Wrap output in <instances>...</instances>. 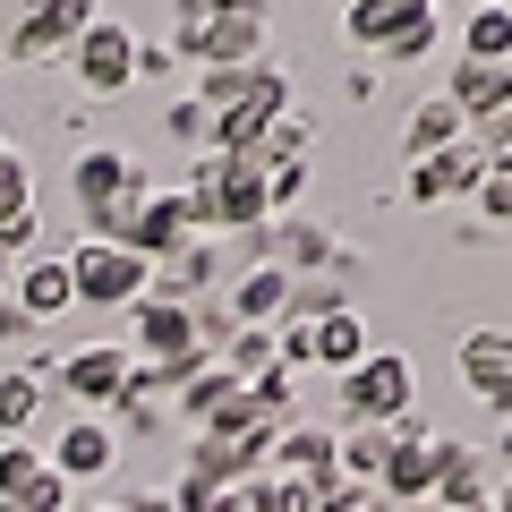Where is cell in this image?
<instances>
[{"instance_id":"obj_19","label":"cell","mask_w":512,"mask_h":512,"mask_svg":"<svg viewBox=\"0 0 512 512\" xmlns=\"http://www.w3.org/2000/svg\"><path fill=\"white\" fill-rule=\"evenodd\" d=\"M461 128H470V120H461V111L444 103V94H436V103H410V120H402V146H410V163H419V154L461 146Z\"/></svg>"},{"instance_id":"obj_8","label":"cell","mask_w":512,"mask_h":512,"mask_svg":"<svg viewBox=\"0 0 512 512\" xmlns=\"http://www.w3.org/2000/svg\"><path fill=\"white\" fill-rule=\"evenodd\" d=\"M43 461H52L69 487H103V478L120 470V436H111V419H60V436L43 444Z\"/></svg>"},{"instance_id":"obj_35","label":"cell","mask_w":512,"mask_h":512,"mask_svg":"<svg viewBox=\"0 0 512 512\" xmlns=\"http://www.w3.org/2000/svg\"><path fill=\"white\" fill-rule=\"evenodd\" d=\"M487 512H512V478H495V495H487Z\"/></svg>"},{"instance_id":"obj_41","label":"cell","mask_w":512,"mask_h":512,"mask_svg":"<svg viewBox=\"0 0 512 512\" xmlns=\"http://www.w3.org/2000/svg\"><path fill=\"white\" fill-rule=\"evenodd\" d=\"M342 9H350V0H342Z\"/></svg>"},{"instance_id":"obj_30","label":"cell","mask_w":512,"mask_h":512,"mask_svg":"<svg viewBox=\"0 0 512 512\" xmlns=\"http://www.w3.org/2000/svg\"><path fill=\"white\" fill-rule=\"evenodd\" d=\"M470 197H478V214H487V222H512V171H487Z\"/></svg>"},{"instance_id":"obj_15","label":"cell","mask_w":512,"mask_h":512,"mask_svg":"<svg viewBox=\"0 0 512 512\" xmlns=\"http://www.w3.org/2000/svg\"><path fill=\"white\" fill-rule=\"evenodd\" d=\"M419 18H436V0H350V9H342V35L367 43V52H384V43L402 35V26H419Z\"/></svg>"},{"instance_id":"obj_26","label":"cell","mask_w":512,"mask_h":512,"mask_svg":"<svg viewBox=\"0 0 512 512\" xmlns=\"http://www.w3.org/2000/svg\"><path fill=\"white\" fill-rule=\"evenodd\" d=\"M248 512H316V487H299V478L265 470V478H248Z\"/></svg>"},{"instance_id":"obj_7","label":"cell","mask_w":512,"mask_h":512,"mask_svg":"<svg viewBox=\"0 0 512 512\" xmlns=\"http://www.w3.org/2000/svg\"><path fill=\"white\" fill-rule=\"evenodd\" d=\"M265 470H282V478H299V487H342V436L333 427H316V419H291L274 436V453H265Z\"/></svg>"},{"instance_id":"obj_29","label":"cell","mask_w":512,"mask_h":512,"mask_svg":"<svg viewBox=\"0 0 512 512\" xmlns=\"http://www.w3.org/2000/svg\"><path fill=\"white\" fill-rule=\"evenodd\" d=\"M69 504H77V487H69V478H60V470H43L35 487L18 495V512H69Z\"/></svg>"},{"instance_id":"obj_1","label":"cell","mask_w":512,"mask_h":512,"mask_svg":"<svg viewBox=\"0 0 512 512\" xmlns=\"http://www.w3.org/2000/svg\"><path fill=\"white\" fill-rule=\"evenodd\" d=\"M402 410H419V367H410L402 350H367L342 376V419L350 427H384V419H402Z\"/></svg>"},{"instance_id":"obj_25","label":"cell","mask_w":512,"mask_h":512,"mask_svg":"<svg viewBox=\"0 0 512 512\" xmlns=\"http://www.w3.org/2000/svg\"><path fill=\"white\" fill-rule=\"evenodd\" d=\"M43 470H52V461H43V444H35V436H9V444H0V504H18Z\"/></svg>"},{"instance_id":"obj_13","label":"cell","mask_w":512,"mask_h":512,"mask_svg":"<svg viewBox=\"0 0 512 512\" xmlns=\"http://www.w3.org/2000/svg\"><path fill=\"white\" fill-rule=\"evenodd\" d=\"M444 103H453L461 120H504L512 111V60H461L453 86H444Z\"/></svg>"},{"instance_id":"obj_27","label":"cell","mask_w":512,"mask_h":512,"mask_svg":"<svg viewBox=\"0 0 512 512\" xmlns=\"http://www.w3.org/2000/svg\"><path fill=\"white\" fill-rule=\"evenodd\" d=\"M163 128H171V137H180V146H205V154H214V111H205L197 94H180V103L163 111Z\"/></svg>"},{"instance_id":"obj_34","label":"cell","mask_w":512,"mask_h":512,"mask_svg":"<svg viewBox=\"0 0 512 512\" xmlns=\"http://www.w3.org/2000/svg\"><path fill=\"white\" fill-rule=\"evenodd\" d=\"M120 512H171V495L163 487H137V495H120Z\"/></svg>"},{"instance_id":"obj_16","label":"cell","mask_w":512,"mask_h":512,"mask_svg":"<svg viewBox=\"0 0 512 512\" xmlns=\"http://www.w3.org/2000/svg\"><path fill=\"white\" fill-rule=\"evenodd\" d=\"M291 316V274L282 265H248L231 282V325H282Z\"/></svg>"},{"instance_id":"obj_31","label":"cell","mask_w":512,"mask_h":512,"mask_svg":"<svg viewBox=\"0 0 512 512\" xmlns=\"http://www.w3.org/2000/svg\"><path fill=\"white\" fill-rule=\"evenodd\" d=\"M316 512H384V495H376V487H350V478H342V487L316 495Z\"/></svg>"},{"instance_id":"obj_4","label":"cell","mask_w":512,"mask_h":512,"mask_svg":"<svg viewBox=\"0 0 512 512\" xmlns=\"http://www.w3.org/2000/svg\"><path fill=\"white\" fill-rule=\"evenodd\" d=\"M94 18H103V0H26L9 9V60H60Z\"/></svg>"},{"instance_id":"obj_14","label":"cell","mask_w":512,"mask_h":512,"mask_svg":"<svg viewBox=\"0 0 512 512\" xmlns=\"http://www.w3.org/2000/svg\"><path fill=\"white\" fill-rule=\"evenodd\" d=\"M487 180V163H478V146L461 137V146H444V154H419L410 163V197L419 205H444V197H461V188H478Z\"/></svg>"},{"instance_id":"obj_28","label":"cell","mask_w":512,"mask_h":512,"mask_svg":"<svg viewBox=\"0 0 512 512\" xmlns=\"http://www.w3.org/2000/svg\"><path fill=\"white\" fill-rule=\"evenodd\" d=\"M26 205H35V171H26L18 154H0V222L26 214Z\"/></svg>"},{"instance_id":"obj_18","label":"cell","mask_w":512,"mask_h":512,"mask_svg":"<svg viewBox=\"0 0 512 512\" xmlns=\"http://www.w3.org/2000/svg\"><path fill=\"white\" fill-rule=\"evenodd\" d=\"M308 342H316V367H333V376H350V367H359L367 350H376V342H367V316H359V308L316 316V325H308Z\"/></svg>"},{"instance_id":"obj_12","label":"cell","mask_w":512,"mask_h":512,"mask_svg":"<svg viewBox=\"0 0 512 512\" xmlns=\"http://www.w3.org/2000/svg\"><path fill=\"white\" fill-rule=\"evenodd\" d=\"M137 188H146V171L128 163L120 146H86L69 163V197H77V214H103L111 197H137Z\"/></svg>"},{"instance_id":"obj_20","label":"cell","mask_w":512,"mask_h":512,"mask_svg":"<svg viewBox=\"0 0 512 512\" xmlns=\"http://www.w3.org/2000/svg\"><path fill=\"white\" fill-rule=\"evenodd\" d=\"M231 393H239V376H231V367H222V359H205V367H197V376H188V384H180V393H171V410H180V419H188V427H205V419H214V410H222V402H231Z\"/></svg>"},{"instance_id":"obj_43","label":"cell","mask_w":512,"mask_h":512,"mask_svg":"<svg viewBox=\"0 0 512 512\" xmlns=\"http://www.w3.org/2000/svg\"><path fill=\"white\" fill-rule=\"evenodd\" d=\"M69 512H77V504H69Z\"/></svg>"},{"instance_id":"obj_37","label":"cell","mask_w":512,"mask_h":512,"mask_svg":"<svg viewBox=\"0 0 512 512\" xmlns=\"http://www.w3.org/2000/svg\"><path fill=\"white\" fill-rule=\"evenodd\" d=\"M9 274H18V256H0V291H9Z\"/></svg>"},{"instance_id":"obj_23","label":"cell","mask_w":512,"mask_h":512,"mask_svg":"<svg viewBox=\"0 0 512 512\" xmlns=\"http://www.w3.org/2000/svg\"><path fill=\"white\" fill-rule=\"evenodd\" d=\"M384 453H393L384 427H342V478H350V487H376V478H384Z\"/></svg>"},{"instance_id":"obj_11","label":"cell","mask_w":512,"mask_h":512,"mask_svg":"<svg viewBox=\"0 0 512 512\" xmlns=\"http://www.w3.org/2000/svg\"><path fill=\"white\" fill-rule=\"evenodd\" d=\"M487 495H495V453L444 436L436 444V495H427V504H436V512H478Z\"/></svg>"},{"instance_id":"obj_17","label":"cell","mask_w":512,"mask_h":512,"mask_svg":"<svg viewBox=\"0 0 512 512\" xmlns=\"http://www.w3.org/2000/svg\"><path fill=\"white\" fill-rule=\"evenodd\" d=\"M436 444H393V453H384V478H376L384 504H427V495H436Z\"/></svg>"},{"instance_id":"obj_39","label":"cell","mask_w":512,"mask_h":512,"mask_svg":"<svg viewBox=\"0 0 512 512\" xmlns=\"http://www.w3.org/2000/svg\"><path fill=\"white\" fill-rule=\"evenodd\" d=\"M0 154H9V137H0Z\"/></svg>"},{"instance_id":"obj_5","label":"cell","mask_w":512,"mask_h":512,"mask_svg":"<svg viewBox=\"0 0 512 512\" xmlns=\"http://www.w3.org/2000/svg\"><path fill=\"white\" fill-rule=\"evenodd\" d=\"M69 69H77L86 94H128L137 86V35H128L120 18H94L86 35L69 43Z\"/></svg>"},{"instance_id":"obj_40","label":"cell","mask_w":512,"mask_h":512,"mask_svg":"<svg viewBox=\"0 0 512 512\" xmlns=\"http://www.w3.org/2000/svg\"><path fill=\"white\" fill-rule=\"evenodd\" d=\"M0 512H18V504H0Z\"/></svg>"},{"instance_id":"obj_36","label":"cell","mask_w":512,"mask_h":512,"mask_svg":"<svg viewBox=\"0 0 512 512\" xmlns=\"http://www.w3.org/2000/svg\"><path fill=\"white\" fill-rule=\"evenodd\" d=\"M495 461H512V419H504V444H495Z\"/></svg>"},{"instance_id":"obj_24","label":"cell","mask_w":512,"mask_h":512,"mask_svg":"<svg viewBox=\"0 0 512 512\" xmlns=\"http://www.w3.org/2000/svg\"><path fill=\"white\" fill-rule=\"evenodd\" d=\"M461 43H470V60H512V9L504 0H478L470 26H461Z\"/></svg>"},{"instance_id":"obj_3","label":"cell","mask_w":512,"mask_h":512,"mask_svg":"<svg viewBox=\"0 0 512 512\" xmlns=\"http://www.w3.org/2000/svg\"><path fill=\"white\" fill-rule=\"evenodd\" d=\"M52 393H69L77 419H111V402L128 393V350L120 342H77L69 359L52 367Z\"/></svg>"},{"instance_id":"obj_22","label":"cell","mask_w":512,"mask_h":512,"mask_svg":"<svg viewBox=\"0 0 512 512\" xmlns=\"http://www.w3.org/2000/svg\"><path fill=\"white\" fill-rule=\"evenodd\" d=\"M222 367H231L239 384H256L265 367H282V359H274V325H231V342H222Z\"/></svg>"},{"instance_id":"obj_9","label":"cell","mask_w":512,"mask_h":512,"mask_svg":"<svg viewBox=\"0 0 512 512\" xmlns=\"http://www.w3.org/2000/svg\"><path fill=\"white\" fill-rule=\"evenodd\" d=\"M461 384H470L487 410L512 419V325H470L461 333Z\"/></svg>"},{"instance_id":"obj_42","label":"cell","mask_w":512,"mask_h":512,"mask_svg":"<svg viewBox=\"0 0 512 512\" xmlns=\"http://www.w3.org/2000/svg\"><path fill=\"white\" fill-rule=\"evenodd\" d=\"M478 512H487V504H478Z\"/></svg>"},{"instance_id":"obj_38","label":"cell","mask_w":512,"mask_h":512,"mask_svg":"<svg viewBox=\"0 0 512 512\" xmlns=\"http://www.w3.org/2000/svg\"><path fill=\"white\" fill-rule=\"evenodd\" d=\"M77 512H120V504H77Z\"/></svg>"},{"instance_id":"obj_10","label":"cell","mask_w":512,"mask_h":512,"mask_svg":"<svg viewBox=\"0 0 512 512\" xmlns=\"http://www.w3.org/2000/svg\"><path fill=\"white\" fill-rule=\"evenodd\" d=\"M9 299H18V316L26 325H52V316H69L77 308V282H69V256H18V274H9Z\"/></svg>"},{"instance_id":"obj_2","label":"cell","mask_w":512,"mask_h":512,"mask_svg":"<svg viewBox=\"0 0 512 512\" xmlns=\"http://www.w3.org/2000/svg\"><path fill=\"white\" fill-rule=\"evenodd\" d=\"M69 282H77V308H137L146 282H154V265L137 248H111V239H77Z\"/></svg>"},{"instance_id":"obj_32","label":"cell","mask_w":512,"mask_h":512,"mask_svg":"<svg viewBox=\"0 0 512 512\" xmlns=\"http://www.w3.org/2000/svg\"><path fill=\"white\" fill-rule=\"evenodd\" d=\"M436 52V18H419V26H402V35L384 43V60H427Z\"/></svg>"},{"instance_id":"obj_33","label":"cell","mask_w":512,"mask_h":512,"mask_svg":"<svg viewBox=\"0 0 512 512\" xmlns=\"http://www.w3.org/2000/svg\"><path fill=\"white\" fill-rule=\"evenodd\" d=\"M26 333H35V325H26V316H18V299L0 291V350H18V342H26Z\"/></svg>"},{"instance_id":"obj_21","label":"cell","mask_w":512,"mask_h":512,"mask_svg":"<svg viewBox=\"0 0 512 512\" xmlns=\"http://www.w3.org/2000/svg\"><path fill=\"white\" fill-rule=\"evenodd\" d=\"M43 393H52L43 376H26V367H0V444L26 436V427L43 419Z\"/></svg>"},{"instance_id":"obj_6","label":"cell","mask_w":512,"mask_h":512,"mask_svg":"<svg viewBox=\"0 0 512 512\" xmlns=\"http://www.w3.org/2000/svg\"><path fill=\"white\" fill-rule=\"evenodd\" d=\"M137 342H128V359H163V367H188V359H214L197 333V308H180V299H137Z\"/></svg>"}]
</instances>
